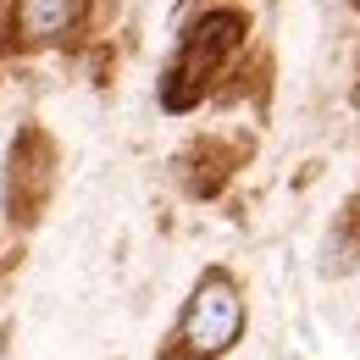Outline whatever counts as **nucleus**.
<instances>
[{
	"mask_svg": "<svg viewBox=\"0 0 360 360\" xmlns=\"http://www.w3.org/2000/svg\"><path fill=\"white\" fill-rule=\"evenodd\" d=\"M72 11H78V0H22V34L28 39H61L67 28H72Z\"/></svg>",
	"mask_w": 360,
	"mask_h": 360,
	"instance_id": "2",
	"label": "nucleus"
},
{
	"mask_svg": "<svg viewBox=\"0 0 360 360\" xmlns=\"http://www.w3.org/2000/svg\"><path fill=\"white\" fill-rule=\"evenodd\" d=\"M238 333H244V300L222 271H211L194 288V300H188V311L178 321V355H194V360L222 355V349L238 344Z\"/></svg>",
	"mask_w": 360,
	"mask_h": 360,
	"instance_id": "1",
	"label": "nucleus"
}]
</instances>
